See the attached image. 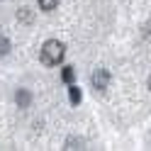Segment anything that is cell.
<instances>
[{
  "mask_svg": "<svg viewBox=\"0 0 151 151\" xmlns=\"http://www.w3.org/2000/svg\"><path fill=\"white\" fill-rule=\"evenodd\" d=\"M61 76H63V81H66V83H71V78H73V68H71V66H66Z\"/></svg>",
  "mask_w": 151,
  "mask_h": 151,
  "instance_id": "cell-8",
  "label": "cell"
},
{
  "mask_svg": "<svg viewBox=\"0 0 151 151\" xmlns=\"http://www.w3.org/2000/svg\"><path fill=\"white\" fill-rule=\"evenodd\" d=\"M10 51V42H7V37H0V56H5Z\"/></svg>",
  "mask_w": 151,
  "mask_h": 151,
  "instance_id": "cell-6",
  "label": "cell"
},
{
  "mask_svg": "<svg viewBox=\"0 0 151 151\" xmlns=\"http://www.w3.org/2000/svg\"><path fill=\"white\" fill-rule=\"evenodd\" d=\"M29 100H32V95H29L27 90H20V93H17V105H20V107H27V105H29Z\"/></svg>",
  "mask_w": 151,
  "mask_h": 151,
  "instance_id": "cell-4",
  "label": "cell"
},
{
  "mask_svg": "<svg viewBox=\"0 0 151 151\" xmlns=\"http://www.w3.org/2000/svg\"><path fill=\"white\" fill-rule=\"evenodd\" d=\"M110 83V73L105 68H98L95 73H93V86H95V90H105Z\"/></svg>",
  "mask_w": 151,
  "mask_h": 151,
  "instance_id": "cell-2",
  "label": "cell"
},
{
  "mask_svg": "<svg viewBox=\"0 0 151 151\" xmlns=\"http://www.w3.org/2000/svg\"><path fill=\"white\" fill-rule=\"evenodd\" d=\"M63 54H66V46H63L59 39H49V42H44L42 51H39L42 63H46V66H59V63L63 61Z\"/></svg>",
  "mask_w": 151,
  "mask_h": 151,
  "instance_id": "cell-1",
  "label": "cell"
},
{
  "mask_svg": "<svg viewBox=\"0 0 151 151\" xmlns=\"http://www.w3.org/2000/svg\"><path fill=\"white\" fill-rule=\"evenodd\" d=\"M68 95H71V102H73V105H78V102H81V90L76 88V86L68 88Z\"/></svg>",
  "mask_w": 151,
  "mask_h": 151,
  "instance_id": "cell-5",
  "label": "cell"
},
{
  "mask_svg": "<svg viewBox=\"0 0 151 151\" xmlns=\"http://www.w3.org/2000/svg\"><path fill=\"white\" fill-rule=\"evenodd\" d=\"M39 3V7L44 12H51V10H56V5H59V0H37Z\"/></svg>",
  "mask_w": 151,
  "mask_h": 151,
  "instance_id": "cell-3",
  "label": "cell"
},
{
  "mask_svg": "<svg viewBox=\"0 0 151 151\" xmlns=\"http://www.w3.org/2000/svg\"><path fill=\"white\" fill-rule=\"evenodd\" d=\"M17 20H22V22H29L32 17H29V10H27V7H22L20 12H17Z\"/></svg>",
  "mask_w": 151,
  "mask_h": 151,
  "instance_id": "cell-7",
  "label": "cell"
}]
</instances>
